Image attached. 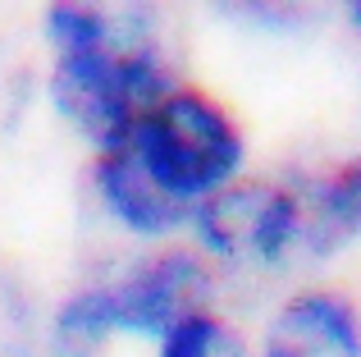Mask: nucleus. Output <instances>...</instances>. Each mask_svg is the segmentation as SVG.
I'll return each instance as SVG.
<instances>
[{
	"label": "nucleus",
	"mask_w": 361,
	"mask_h": 357,
	"mask_svg": "<svg viewBox=\"0 0 361 357\" xmlns=\"http://www.w3.org/2000/svg\"><path fill=\"white\" fill-rule=\"evenodd\" d=\"M42 101L82 152L115 147L151 97L183 78L165 0H42Z\"/></svg>",
	"instance_id": "obj_1"
},
{
	"label": "nucleus",
	"mask_w": 361,
	"mask_h": 357,
	"mask_svg": "<svg viewBox=\"0 0 361 357\" xmlns=\"http://www.w3.org/2000/svg\"><path fill=\"white\" fill-rule=\"evenodd\" d=\"M229 298L192 243L101 248L46 294V357H115L147 349L178 316Z\"/></svg>",
	"instance_id": "obj_2"
},
{
	"label": "nucleus",
	"mask_w": 361,
	"mask_h": 357,
	"mask_svg": "<svg viewBox=\"0 0 361 357\" xmlns=\"http://www.w3.org/2000/svg\"><path fill=\"white\" fill-rule=\"evenodd\" d=\"M119 152L183 220L256 170L252 124L220 87L183 73L133 115Z\"/></svg>",
	"instance_id": "obj_3"
},
{
	"label": "nucleus",
	"mask_w": 361,
	"mask_h": 357,
	"mask_svg": "<svg viewBox=\"0 0 361 357\" xmlns=\"http://www.w3.org/2000/svg\"><path fill=\"white\" fill-rule=\"evenodd\" d=\"M192 252L215 270L229 303L270 298L274 289L307 275L302 252V202L298 183L283 165H256L247 178L224 188L215 202L192 211L188 220Z\"/></svg>",
	"instance_id": "obj_4"
},
{
	"label": "nucleus",
	"mask_w": 361,
	"mask_h": 357,
	"mask_svg": "<svg viewBox=\"0 0 361 357\" xmlns=\"http://www.w3.org/2000/svg\"><path fill=\"white\" fill-rule=\"evenodd\" d=\"M252 357H361V289L343 275H302L261 298Z\"/></svg>",
	"instance_id": "obj_5"
},
{
	"label": "nucleus",
	"mask_w": 361,
	"mask_h": 357,
	"mask_svg": "<svg viewBox=\"0 0 361 357\" xmlns=\"http://www.w3.org/2000/svg\"><path fill=\"white\" fill-rule=\"evenodd\" d=\"M302 202L307 275H338L361 252V143L288 161Z\"/></svg>",
	"instance_id": "obj_6"
},
{
	"label": "nucleus",
	"mask_w": 361,
	"mask_h": 357,
	"mask_svg": "<svg viewBox=\"0 0 361 357\" xmlns=\"http://www.w3.org/2000/svg\"><path fill=\"white\" fill-rule=\"evenodd\" d=\"M78 193L87 220L101 229V248H156V243H178L188 234V220L151 193V183L133 170L119 147L82 152Z\"/></svg>",
	"instance_id": "obj_7"
},
{
	"label": "nucleus",
	"mask_w": 361,
	"mask_h": 357,
	"mask_svg": "<svg viewBox=\"0 0 361 357\" xmlns=\"http://www.w3.org/2000/svg\"><path fill=\"white\" fill-rule=\"evenodd\" d=\"M147 357H252V321L238 303L220 298L178 316L160 339H151Z\"/></svg>",
	"instance_id": "obj_8"
},
{
	"label": "nucleus",
	"mask_w": 361,
	"mask_h": 357,
	"mask_svg": "<svg viewBox=\"0 0 361 357\" xmlns=\"http://www.w3.org/2000/svg\"><path fill=\"white\" fill-rule=\"evenodd\" d=\"M220 28L256 42H307L329 23V0H202Z\"/></svg>",
	"instance_id": "obj_9"
},
{
	"label": "nucleus",
	"mask_w": 361,
	"mask_h": 357,
	"mask_svg": "<svg viewBox=\"0 0 361 357\" xmlns=\"http://www.w3.org/2000/svg\"><path fill=\"white\" fill-rule=\"evenodd\" d=\"M0 357H46V298L0 261Z\"/></svg>",
	"instance_id": "obj_10"
},
{
	"label": "nucleus",
	"mask_w": 361,
	"mask_h": 357,
	"mask_svg": "<svg viewBox=\"0 0 361 357\" xmlns=\"http://www.w3.org/2000/svg\"><path fill=\"white\" fill-rule=\"evenodd\" d=\"M329 23H338L361 46V0H329Z\"/></svg>",
	"instance_id": "obj_11"
}]
</instances>
